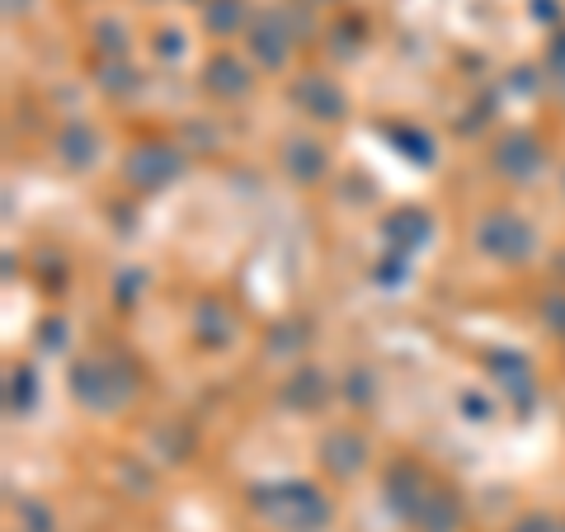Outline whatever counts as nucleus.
Listing matches in <instances>:
<instances>
[{"label":"nucleus","instance_id":"obj_1","mask_svg":"<svg viewBox=\"0 0 565 532\" xmlns=\"http://www.w3.org/2000/svg\"><path fill=\"white\" fill-rule=\"evenodd\" d=\"M255 504L269 513L278 528H288V532H321L330 523V504L311 486H302V481L278 486V490H259Z\"/></svg>","mask_w":565,"mask_h":532},{"label":"nucleus","instance_id":"obj_2","mask_svg":"<svg viewBox=\"0 0 565 532\" xmlns=\"http://www.w3.org/2000/svg\"><path fill=\"white\" fill-rule=\"evenodd\" d=\"M481 245L494 259L519 264V259L533 255V232H527V222L509 217V212H494V217H486V226H481Z\"/></svg>","mask_w":565,"mask_h":532},{"label":"nucleus","instance_id":"obj_3","mask_svg":"<svg viewBox=\"0 0 565 532\" xmlns=\"http://www.w3.org/2000/svg\"><path fill=\"white\" fill-rule=\"evenodd\" d=\"M245 47H250L269 71H278L288 62V29L278 24V14H259V20L245 29Z\"/></svg>","mask_w":565,"mask_h":532},{"label":"nucleus","instance_id":"obj_4","mask_svg":"<svg viewBox=\"0 0 565 532\" xmlns=\"http://www.w3.org/2000/svg\"><path fill=\"white\" fill-rule=\"evenodd\" d=\"M297 104H302L307 114L326 118V123H340L344 118V91L326 76H302V85H297Z\"/></svg>","mask_w":565,"mask_h":532},{"label":"nucleus","instance_id":"obj_5","mask_svg":"<svg viewBox=\"0 0 565 532\" xmlns=\"http://www.w3.org/2000/svg\"><path fill=\"white\" fill-rule=\"evenodd\" d=\"M203 85L212 95H222V99H236V95L250 91V71H245L232 52H217V57L203 66Z\"/></svg>","mask_w":565,"mask_h":532},{"label":"nucleus","instance_id":"obj_6","mask_svg":"<svg viewBox=\"0 0 565 532\" xmlns=\"http://www.w3.org/2000/svg\"><path fill=\"white\" fill-rule=\"evenodd\" d=\"M174 170H180L174 151H166V147H141V151H132V161H128V180L151 189V184H161V180H174Z\"/></svg>","mask_w":565,"mask_h":532},{"label":"nucleus","instance_id":"obj_7","mask_svg":"<svg viewBox=\"0 0 565 532\" xmlns=\"http://www.w3.org/2000/svg\"><path fill=\"white\" fill-rule=\"evenodd\" d=\"M326 467L334 476H353L363 467V438L359 434H349V429H334L326 438Z\"/></svg>","mask_w":565,"mask_h":532},{"label":"nucleus","instance_id":"obj_8","mask_svg":"<svg viewBox=\"0 0 565 532\" xmlns=\"http://www.w3.org/2000/svg\"><path fill=\"white\" fill-rule=\"evenodd\" d=\"M415 519L424 523V532H452V528H457V519H462V509H457L452 494H444V490H429V500L419 504Z\"/></svg>","mask_w":565,"mask_h":532},{"label":"nucleus","instance_id":"obj_9","mask_svg":"<svg viewBox=\"0 0 565 532\" xmlns=\"http://www.w3.org/2000/svg\"><path fill=\"white\" fill-rule=\"evenodd\" d=\"M203 29H212V33H236V29H245V0H207L203 6Z\"/></svg>","mask_w":565,"mask_h":532},{"label":"nucleus","instance_id":"obj_10","mask_svg":"<svg viewBox=\"0 0 565 532\" xmlns=\"http://www.w3.org/2000/svg\"><path fill=\"white\" fill-rule=\"evenodd\" d=\"M57 147H62V156L71 166H90V156H95V147H99V137L85 128V123H71V128L57 137Z\"/></svg>","mask_w":565,"mask_h":532},{"label":"nucleus","instance_id":"obj_11","mask_svg":"<svg viewBox=\"0 0 565 532\" xmlns=\"http://www.w3.org/2000/svg\"><path fill=\"white\" fill-rule=\"evenodd\" d=\"M288 401L302 405V411L321 405V401H326V377H321V372H297L292 386H288Z\"/></svg>","mask_w":565,"mask_h":532},{"label":"nucleus","instance_id":"obj_12","mask_svg":"<svg viewBox=\"0 0 565 532\" xmlns=\"http://www.w3.org/2000/svg\"><path fill=\"white\" fill-rule=\"evenodd\" d=\"M292 170H297V180H316V174H326V151L321 147H311V141H292Z\"/></svg>","mask_w":565,"mask_h":532},{"label":"nucleus","instance_id":"obj_13","mask_svg":"<svg viewBox=\"0 0 565 532\" xmlns=\"http://www.w3.org/2000/svg\"><path fill=\"white\" fill-rule=\"evenodd\" d=\"M504 166H514L519 174H527V170L537 166V141L533 137H519L514 147H504Z\"/></svg>","mask_w":565,"mask_h":532},{"label":"nucleus","instance_id":"obj_14","mask_svg":"<svg viewBox=\"0 0 565 532\" xmlns=\"http://www.w3.org/2000/svg\"><path fill=\"white\" fill-rule=\"evenodd\" d=\"M6 10H10V14H24V10H29V0H6Z\"/></svg>","mask_w":565,"mask_h":532},{"label":"nucleus","instance_id":"obj_15","mask_svg":"<svg viewBox=\"0 0 565 532\" xmlns=\"http://www.w3.org/2000/svg\"><path fill=\"white\" fill-rule=\"evenodd\" d=\"M311 6H334V0H311Z\"/></svg>","mask_w":565,"mask_h":532}]
</instances>
